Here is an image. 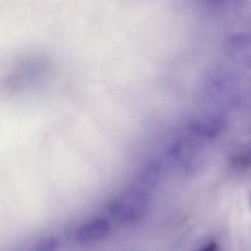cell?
Segmentation results:
<instances>
[{
  "mask_svg": "<svg viewBox=\"0 0 251 251\" xmlns=\"http://www.w3.org/2000/svg\"><path fill=\"white\" fill-rule=\"evenodd\" d=\"M218 248H217V245L216 242H210V243L207 244L203 248H201L199 251H217Z\"/></svg>",
  "mask_w": 251,
  "mask_h": 251,
  "instance_id": "4",
  "label": "cell"
},
{
  "mask_svg": "<svg viewBox=\"0 0 251 251\" xmlns=\"http://www.w3.org/2000/svg\"><path fill=\"white\" fill-rule=\"evenodd\" d=\"M146 202L145 194L136 191L114 200L110 205V211L120 222L135 223L145 214Z\"/></svg>",
  "mask_w": 251,
  "mask_h": 251,
  "instance_id": "1",
  "label": "cell"
},
{
  "mask_svg": "<svg viewBox=\"0 0 251 251\" xmlns=\"http://www.w3.org/2000/svg\"><path fill=\"white\" fill-rule=\"evenodd\" d=\"M111 223L105 217H96L78 227L75 233L77 242L88 244L100 242L109 236Z\"/></svg>",
  "mask_w": 251,
  "mask_h": 251,
  "instance_id": "2",
  "label": "cell"
},
{
  "mask_svg": "<svg viewBox=\"0 0 251 251\" xmlns=\"http://www.w3.org/2000/svg\"><path fill=\"white\" fill-rule=\"evenodd\" d=\"M58 247V240L55 237L44 239L36 246L35 251H56Z\"/></svg>",
  "mask_w": 251,
  "mask_h": 251,
  "instance_id": "3",
  "label": "cell"
}]
</instances>
